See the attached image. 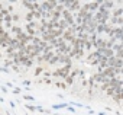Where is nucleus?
Returning <instances> with one entry per match:
<instances>
[{"label":"nucleus","instance_id":"1","mask_svg":"<svg viewBox=\"0 0 123 115\" xmlns=\"http://www.w3.org/2000/svg\"><path fill=\"white\" fill-rule=\"evenodd\" d=\"M70 69H71V66H65V67H62V69H59V70L55 73V76H62V77H67V73L70 72Z\"/></svg>","mask_w":123,"mask_h":115},{"label":"nucleus","instance_id":"2","mask_svg":"<svg viewBox=\"0 0 123 115\" xmlns=\"http://www.w3.org/2000/svg\"><path fill=\"white\" fill-rule=\"evenodd\" d=\"M114 73H117V70H114V69H111V67H110V69H106V70H104V77H106V76H113Z\"/></svg>","mask_w":123,"mask_h":115},{"label":"nucleus","instance_id":"3","mask_svg":"<svg viewBox=\"0 0 123 115\" xmlns=\"http://www.w3.org/2000/svg\"><path fill=\"white\" fill-rule=\"evenodd\" d=\"M103 54H104L106 57H111V54H113V51H110V50H104V51H103Z\"/></svg>","mask_w":123,"mask_h":115}]
</instances>
